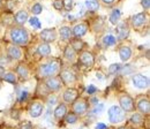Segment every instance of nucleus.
<instances>
[{
    "mask_svg": "<svg viewBox=\"0 0 150 129\" xmlns=\"http://www.w3.org/2000/svg\"><path fill=\"white\" fill-rule=\"evenodd\" d=\"M72 104H73V106H72L73 107V113H75L77 116H83V115L87 114L89 106H88V103H87L86 99L76 98Z\"/></svg>",
    "mask_w": 150,
    "mask_h": 129,
    "instance_id": "obj_4",
    "label": "nucleus"
},
{
    "mask_svg": "<svg viewBox=\"0 0 150 129\" xmlns=\"http://www.w3.org/2000/svg\"><path fill=\"white\" fill-rule=\"evenodd\" d=\"M120 18H121V12H120V9L119 8H115V9H113L112 13H111V15H110V23L113 24V25H117L118 23H119V21H120Z\"/></svg>",
    "mask_w": 150,
    "mask_h": 129,
    "instance_id": "obj_27",
    "label": "nucleus"
},
{
    "mask_svg": "<svg viewBox=\"0 0 150 129\" xmlns=\"http://www.w3.org/2000/svg\"><path fill=\"white\" fill-rule=\"evenodd\" d=\"M65 6V0H54L53 1V8L57 11H61Z\"/></svg>",
    "mask_w": 150,
    "mask_h": 129,
    "instance_id": "obj_36",
    "label": "nucleus"
},
{
    "mask_svg": "<svg viewBox=\"0 0 150 129\" xmlns=\"http://www.w3.org/2000/svg\"><path fill=\"white\" fill-rule=\"evenodd\" d=\"M80 63L87 68H91L95 65V56L89 51H82L80 54Z\"/></svg>",
    "mask_w": 150,
    "mask_h": 129,
    "instance_id": "obj_9",
    "label": "nucleus"
},
{
    "mask_svg": "<svg viewBox=\"0 0 150 129\" xmlns=\"http://www.w3.org/2000/svg\"><path fill=\"white\" fill-rule=\"evenodd\" d=\"M77 96H79V91L76 89H74V88H68L67 90H65V92H64L62 99H64L65 103L71 104V103H73L75 99L77 98Z\"/></svg>",
    "mask_w": 150,
    "mask_h": 129,
    "instance_id": "obj_16",
    "label": "nucleus"
},
{
    "mask_svg": "<svg viewBox=\"0 0 150 129\" xmlns=\"http://www.w3.org/2000/svg\"><path fill=\"white\" fill-rule=\"evenodd\" d=\"M28 21H29L30 25L34 27V29H40V28H42V24H40V22H39V20H38L37 18L33 16V18H28Z\"/></svg>",
    "mask_w": 150,
    "mask_h": 129,
    "instance_id": "obj_34",
    "label": "nucleus"
},
{
    "mask_svg": "<svg viewBox=\"0 0 150 129\" xmlns=\"http://www.w3.org/2000/svg\"><path fill=\"white\" fill-rule=\"evenodd\" d=\"M66 113H67V107H66V105L64 103H61V104H58L57 107L54 109V111H53V116H54L56 120L60 121V120H62L65 118Z\"/></svg>",
    "mask_w": 150,
    "mask_h": 129,
    "instance_id": "obj_18",
    "label": "nucleus"
},
{
    "mask_svg": "<svg viewBox=\"0 0 150 129\" xmlns=\"http://www.w3.org/2000/svg\"><path fill=\"white\" fill-rule=\"evenodd\" d=\"M16 76H19L21 80H27L29 77V68L24 63H20L16 67Z\"/></svg>",
    "mask_w": 150,
    "mask_h": 129,
    "instance_id": "obj_20",
    "label": "nucleus"
},
{
    "mask_svg": "<svg viewBox=\"0 0 150 129\" xmlns=\"http://www.w3.org/2000/svg\"><path fill=\"white\" fill-rule=\"evenodd\" d=\"M80 129H89V128H88V127H86V126H82Z\"/></svg>",
    "mask_w": 150,
    "mask_h": 129,
    "instance_id": "obj_48",
    "label": "nucleus"
},
{
    "mask_svg": "<svg viewBox=\"0 0 150 129\" xmlns=\"http://www.w3.org/2000/svg\"><path fill=\"white\" fill-rule=\"evenodd\" d=\"M45 87L49 91L51 92H57L61 89V85H62V82L59 77L57 76H51V77H46L45 80Z\"/></svg>",
    "mask_w": 150,
    "mask_h": 129,
    "instance_id": "obj_7",
    "label": "nucleus"
},
{
    "mask_svg": "<svg viewBox=\"0 0 150 129\" xmlns=\"http://www.w3.org/2000/svg\"><path fill=\"white\" fill-rule=\"evenodd\" d=\"M7 55L11 60H20L22 58V51L18 45H8L7 47Z\"/></svg>",
    "mask_w": 150,
    "mask_h": 129,
    "instance_id": "obj_15",
    "label": "nucleus"
},
{
    "mask_svg": "<svg viewBox=\"0 0 150 129\" xmlns=\"http://www.w3.org/2000/svg\"><path fill=\"white\" fill-rule=\"evenodd\" d=\"M59 78L61 80V82L64 84H73L77 80L75 73L71 69H64V70L59 72Z\"/></svg>",
    "mask_w": 150,
    "mask_h": 129,
    "instance_id": "obj_8",
    "label": "nucleus"
},
{
    "mask_svg": "<svg viewBox=\"0 0 150 129\" xmlns=\"http://www.w3.org/2000/svg\"><path fill=\"white\" fill-rule=\"evenodd\" d=\"M143 121H144V119L141 113H133V115L131 116V122L135 126H141L143 123Z\"/></svg>",
    "mask_w": 150,
    "mask_h": 129,
    "instance_id": "obj_30",
    "label": "nucleus"
},
{
    "mask_svg": "<svg viewBox=\"0 0 150 129\" xmlns=\"http://www.w3.org/2000/svg\"><path fill=\"white\" fill-rule=\"evenodd\" d=\"M1 78H2L5 82H8V83H11V84H15L16 81H18V76L15 75V73H13V72L4 73L2 76H1Z\"/></svg>",
    "mask_w": 150,
    "mask_h": 129,
    "instance_id": "obj_28",
    "label": "nucleus"
},
{
    "mask_svg": "<svg viewBox=\"0 0 150 129\" xmlns=\"http://www.w3.org/2000/svg\"><path fill=\"white\" fill-rule=\"evenodd\" d=\"M129 25L126 22H121L117 24V29H115V34H117V38L122 40L126 39L127 37L129 36Z\"/></svg>",
    "mask_w": 150,
    "mask_h": 129,
    "instance_id": "obj_10",
    "label": "nucleus"
},
{
    "mask_svg": "<svg viewBox=\"0 0 150 129\" xmlns=\"http://www.w3.org/2000/svg\"><path fill=\"white\" fill-rule=\"evenodd\" d=\"M105 110V106H104V104H102V103H97V104H95V107L93 109V114L95 115H100Z\"/></svg>",
    "mask_w": 150,
    "mask_h": 129,
    "instance_id": "obj_32",
    "label": "nucleus"
},
{
    "mask_svg": "<svg viewBox=\"0 0 150 129\" xmlns=\"http://www.w3.org/2000/svg\"><path fill=\"white\" fill-rule=\"evenodd\" d=\"M119 129H128V128H127V127H120Z\"/></svg>",
    "mask_w": 150,
    "mask_h": 129,
    "instance_id": "obj_49",
    "label": "nucleus"
},
{
    "mask_svg": "<svg viewBox=\"0 0 150 129\" xmlns=\"http://www.w3.org/2000/svg\"><path fill=\"white\" fill-rule=\"evenodd\" d=\"M60 72V61L59 60H51L49 62L42 63L38 67V74L42 77H51V76H56L57 74Z\"/></svg>",
    "mask_w": 150,
    "mask_h": 129,
    "instance_id": "obj_1",
    "label": "nucleus"
},
{
    "mask_svg": "<svg viewBox=\"0 0 150 129\" xmlns=\"http://www.w3.org/2000/svg\"><path fill=\"white\" fill-rule=\"evenodd\" d=\"M2 74H4V69H2V67L0 66V77L2 76Z\"/></svg>",
    "mask_w": 150,
    "mask_h": 129,
    "instance_id": "obj_47",
    "label": "nucleus"
},
{
    "mask_svg": "<svg viewBox=\"0 0 150 129\" xmlns=\"http://www.w3.org/2000/svg\"><path fill=\"white\" fill-rule=\"evenodd\" d=\"M132 83L135 88L140 90L149 88V78L143 74H134L132 76Z\"/></svg>",
    "mask_w": 150,
    "mask_h": 129,
    "instance_id": "obj_5",
    "label": "nucleus"
},
{
    "mask_svg": "<svg viewBox=\"0 0 150 129\" xmlns=\"http://www.w3.org/2000/svg\"><path fill=\"white\" fill-rule=\"evenodd\" d=\"M20 129H34V127H33L31 122H29V121H24V122L21 123Z\"/></svg>",
    "mask_w": 150,
    "mask_h": 129,
    "instance_id": "obj_38",
    "label": "nucleus"
},
{
    "mask_svg": "<svg viewBox=\"0 0 150 129\" xmlns=\"http://www.w3.org/2000/svg\"><path fill=\"white\" fill-rule=\"evenodd\" d=\"M141 6L143 7V9L149 11L150 8V0H141Z\"/></svg>",
    "mask_w": 150,
    "mask_h": 129,
    "instance_id": "obj_41",
    "label": "nucleus"
},
{
    "mask_svg": "<svg viewBox=\"0 0 150 129\" xmlns=\"http://www.w3.org/2000/svg\"><path fill=\"white\" fill-rule=\"evenodd\" d=\"M119 56H120L121 61H124V62L128 61L132 56V49L129 46H126V45L121 46L119 49Z\"/></svg>",
    "mask_w": 150,
    "mask_h": 129,
    "instance_id": "obj_19",
    "label": "nucleus"
},
{
    "mask_svg": "<svg viewBox=\"0 0 150 129\" xmlns=\"http://www.w3.org/2000/svg\"><path fill=\"white\" fill-rule=\"evenodd\" d=\"M28 18H29V15L25 11H19L14 16V22L19 25H23L28 21Z\"/></svg>",
    "mask_w": 150,
    "mask_h": 129,
    "instance_id": "obj_21",
    "label": "nucleus"
},
{
    "mask_svg": "<svg viewBox=\"0 0 150 129\" xmlns=\"http://www.w3.org/2000/svg\"><path fill=\"white\" fill-rule=\"evenodd\" d=\"M91 102H93L94 104H97V103H98V99H97V98H93V99H91Z\"/></svg>",
    "mask_w": 150,
    "mask_h": 129,
    "instance_id": "obj_46",
    "label": "nucleus"
},
{
    "mask_svg": "<svg viewBox=\"0 0 150 129\" xmlns=\"http://www.w3.org/2000/svg\"><path fill=\"white\" fill-rule=\"evenodd\" d=\"M121 65L120 63H112L110 67H109V69H108V73L110 74V75H113V74H117L119 73V70L121 69Z\"/></svg>",
    "mask_w": 150,
    "mask_h": 129,
    "instance_id": "obj_33",
    "label": "nucleus"
},
{
    "mask_svg": "<svg viewBox=\"0 0 150 129\" xmlns=\"http://www.w3.org/2000/svg\"><path fill=\"white\" fill-rule=\"evenodd\" d=\"M1 2H2V0H0V5H1Z\"/></svg>",
    "mask_w": 150,
    "mask_h": 129,
    "instance_id": "obj_50",
    "label": "nucleus"
},
{
    "mask_svg": "<svg viewBox=\"0 0 150 129\" xmlns=\"http://www.w3.org/2000/svg\"><path fill=\"white\" fill-rule=\"evenodd\" d=\"M103 45L105 47H111V46H114L117 44V37H114L112 34H109V35H105L103 37Z\"/></svg>",
    "mask_w": 150,
    "mask_h": 129,
    "instance_id": "obj_25",
    "label": "nucleus"
},
{
    "mask_svg": "<svg viewBox=\"0 0 150 129\" xmlns=\"http://www.w3.org/2000/svg\"><path fill=\"white\" fill-rule=\"evenodd\" d=\"M147 18H147V14H146L144 12L137 13V14H135V15L132 16V18H131L132 25H133L134 28H140V27H142V25L146 24Z\"/></svg>",
    "mask_w": 150,
    "mask_h": 129,
    "instance_id": "obj_14",
    "label": "nucleus"
},
{
    "mask_svg": "<svg viewBox=\"0 0 150 129\" xmlns=\"http://www.w3.org/2000/svg\"><path fill=\"white\" fill-rule=\"evenodd\" d=\"M137 104H136V107H137V110L140 111V113L142 114V115H149L150 113V102L148 98H144V97H142V98H140V99H137V102H136Z\"/></svg>",
    "mask_w": 150,
    "mask_h": 129,
    "instance_id": "obj_12",
    "label": "nucleus"
},
{
    "mask_svg": "<svg viewBox=\"0 0 150 129\" xmlns=\"http://www.w3.org/2000/svg\"><path fill=\"white\" fill-rule=\"evenodd\" d=\"M42 11H43V7H42L40 4H34V5L31 6V12H33V14H35V15L40 14Z\"/></svg>",
    "mask_w": 150,
    "mask_h": 129,
    "instance_id": "obj_35",
    "label": "nucleus"
},
{
    "mask_svg": "<svg viewBox=\"0 0 150 129\" xmlns=\"http://www.w3.org/2000/svg\"><path fill=\"white\" fill-rule=\"evenodd\" d=\"M37 52L40 56H49L51 54V47L49 45V43H40L37 47Z\"/></svg>",
    "mask_w": 150,
    "mask_h": 129,
    "instance_id": "obj_23",
    "label": "nucleus"
},
{
    "mask_svg": "<svg viewBox=\"0 0 150 129\" xmlns=\"http://www.w3.org/2000/svg\"><path fill=\"white\" fill-rule=\"evenodd\" d=\"M64 56H65L66 60H68L71 62H74L75 61V59H76V52H75L74 49L71 46V44L66 46V49L64 51Z\"/></svg>",
    "mask_w": 150,
    "mask_h": 129,
    "instance_id": "obj_24",
    "label": "nucleus"
},
{
    "mask_svg": "<svg viewBox=\"0 0 150 129\" xmlns=\"http://www.w3.org/2000/svg\"><path fill=\"white\" fill-rule=\"evenodd\" d=\"M108 116H109V121L111 123H120L125 120L126 118V112H124L120 106H117V105H113L111 106L109 110H108Z\"/></svg>",
    "mask_w": 150,
    "mask_h": 129,
    "instance_id": "obj_3",
    "label": "nucleus"
},
{
    "mask_svg": "<svg viewBox=\"0 0 150 129\" xmlns=\"http://www.w3.org/2000/svg\"><path fill=\"white\" fill-rule=\"evenodd\" d=\"M73 31V36H75L76 38L84 36L88 31V24L87 23H77L76 25H74V28H72Z\"/></svg>",
    "mask_w": 150,
    "mask_h": 129,
    "instance_id": "obj_17",
    "label": "nucleus"
},
{
    "mask_svg": "<svg viewBox=\"0 0 150 129\" xmlns=\"http://www.w3.org/2000/svg\"><path fill=\"white\" fill-rule=\"evenodd\" d=\"M97 90H98V89L95 87L94 84H89V87L87 88V93H88V94H95V93L97 92Z\"/></svg>",
    "mask_w": 150,
    "mask_h": 129,
    "instance_id": "obj_39",
    "label": "nucleus"
},
{
    "mask_svg": "<svg viewBox=\"0 0 150 129\" xmlns=\"http://www.w3.org/2000/svg\"><path fill=\"white\" fill-rule=\"evenodd\" d=\"M9 37L13 44L15 45H25L29 40V34L25 28L23 27H13L9 31Z\"/></svg>",
    "mask_w": 150,
    "mask_h": 129,
    "instance_id": "obj_2",
    "label": "nucleus"
},
{
    "mask_svg": "<svg viewBox=\"0 0 150 129\" xmlns=\"http://www.w3.org/2000/svg\"><path fill=\"white\" fill-rule=\"evenodd\" d=\"M96 77H97L98 80H103V78H104V77H103V73H102V72H97V73H96Z\"/></svg>",
    "mask_w": 150,
    "mask_h": 129,
    "instance_id": "obj_44",
    "label": "nucleus"
},
{
    "mask_svg": "<svg viewBox=\"0 0 150 129\" xmlns=\"http://www.w3.org/2000/svg\"><path fill=\"white\" fill-rule=\"evenodd\" d=\"M59 35L61 37L62 40H69L72 39L73 37V31H72V28L67 27V25H64L59 29Z\"/></svg>",
    "mask_w": 150,
    "mask_h": 129,
    "instance_id": "obj_22",
    "label": "nucleus"
},
{
    "mask_svg": "<svg viewBox=\"0 0 150 129\" xmlns=\"http://www.w3.org/2000/svg\"><path fill=\"white\" fill-rule=\"evenodd\" d=\"M71 46L75 50V52H80L83 50V46H84V43L80 39V38H73L71 40Z\"/></svg>",
    "mask_w": 150,
    "mask_h": 129,
    "instance_id": "obj_29",
    "label": "nucleus"
},
{
    "mask_svg": "<svg viewBox=\"0 0 150 129\" xmlns=\"http://www.w3.org/2000/svg\"><path fill=\"white\" fill-rule=\"evenodd\" d=\"M40 39L44 42V43H51V42H54L57 38V31L54 29H44L40 31L39 34Z\"/></svg>",
    "mask_w": 150,
    "mask_h": 129,
    "instance_id": "obj_13",
    "label": "nucleus"
},
{
    "mask_svg": "<svg viewBox=\"0 0 150 129\" xmlns=\"http://www.w3.org/2000/svg\"><path fill=\"white\" fill-rule=\"evenodd\" d=\"M104 5H106V6H112L113 4H114V0H100Z\"/></svg>",
    "mask_w": 150,
    "mask_h": 129,
    "instance_id": "obj_43",
    "label": "nucleus"
},
{
    "mask_svg": "<svg viewBox=\"0 0 150 129\" xmlns=\"http://www.w3.org/2000/svg\"><path fill=\"white\" fill-rule=\"evenodd\" d=\"M67 18H68V21H72V22H73V21H75L74 16H72V15H68V16H67Z\"/></svg>",
    "mask_w": 150,
    "mask_h": 129,
    "instance_id": "obj_45",
    "label": "nucleus"
},
{
    "mask_svg": "<svg viewBox=\"0 0 150 129\" xmlns=\"http://www.w3.org/2000/svg\"><path fill=\"white\" fill-rule=\"evenodd\" d=\"M119 104H120V107L122 109V111L126 112V113H131V112L135 111L134 100L128 94H121L119 97Z\"/></svg>",
    "mask_w": 150,
    "mask_h": 129,
    "instance_id": "obj_6",
    "label": "nucleus"
},
{
    "mask_svg": "<svg viewBox=\"0 0 150 129\" xmlns=\"http://www.w3.org/2000/svg\"><path fill=\"white\" fill-rule=\"evenodd\" d=\"M28 112L31 118H39L44 112V105L40 102H33L29 105Z\"/></svg>",
    "mask_w": 150,
    "mask_h": 129,
    "instance_id": "obj_11",
    "label": "nucleus"
},
{
    "mask_svg": "<svg viewBox=\"0 0 150 129\" xmlns=\"http://www.w3.org/2000/svg\"><path fill=\"white\" fill-rule=\"evenodd\" d=\"M28 98V91H25V90H23V91H21L19 93V102L21 103H23L25 99Z\"/></svg>",
    "mask_w": 150,
    "mask_h": 129,
    "instance_id": "obj_37",
    "label": "nucleus"
},
{
    "mask_svg": "<svg viewBox=\"0 0 150 129\" xmlns=\"http://www.w3.org/2000/svg\"><path fill=\"white\" fill-rule=\"evenodd\" d=\"M95 129H108V126L105 123H103V122H98V123H96Z\"/></svg>",
    "mask_w": 150,
    "mask_h": 129,
    "instance_id": "obj_42",
    "label": "nucleus"
},
{
    "mask_svg": "<svg viewBox=\"0 0 150 129\" xmlns=\"http://www.w3.org/2000/svg\"><path fill=\"white\" fill-rule=\"evenodd\" d=\"M84 5H86L87 9L91 13H95L99 9V1L98 0H86Z\"/></svg>",
    "mask_w": 150,
    "mask_h": 129,
    "instance_id": "obj_26",
    "label": "nucleus"
},
{
    "mask_svg": "<svg viewBox=\"0 0 150 129\" xmlns=\"http://www.w3.org/2000/svg\"><path fill=\"white\" fill-rule=\"evenodd\" d=\"M77 119H79V116L73 112L72 113H66V115H65V121L68 125H74L75 122L77 121Z\"/></svg>",
    "mask_w": 150,
    "mask_h": 129,
    "instance_id": "obj_31",
    "label": "nucleus"
},
{
    "mask_svg": "<svg viewBox=\"0 0 150 129\" xmlns=\"http://www.w3.org/2000/svg\"><path fill=\"white\" fill-rule=\"evenodd\" d=\"M56 103H57V97L53 94H51L50 97H49V100H47V104H49V106L51 107V106H53V105H56Z\"/></svg>",
    "mask_w": 150,
    "mask_h": 129,
    "instance_id": "obj_40",
    "label": "nucleus"
}]
</instances>
